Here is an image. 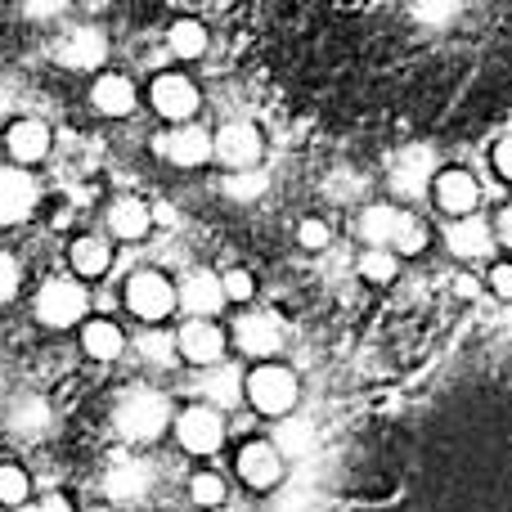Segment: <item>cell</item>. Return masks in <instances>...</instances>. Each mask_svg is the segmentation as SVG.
<instances>
[{"label":"cell","mask_w":512,"mask_h":512,"mask_svg":"<svg viewBox=\"0 0 512 512\" xmlns=\"http://www.w3.org/2000/svg\"><path fill=\"white\" fill-rule=\"evenodd\" d=\"M360 239L369 243V248H391L400 261H405V256L427 252V243H432V230H427L423 216L405 212V207L373 203V207H364V216H360Z\"/></svg>","instance_id":"6da1fadb"},{"label":"cell","mask_w":512,"mask_h":512,"mask_svg":"<svg viewBox=\"0 0 512 512\" xmlns=\"http://www.w3.org/2000/svg\"><path fill=\"white\" fill-rule=\"evenodd\" d=\"M243 396L252 400V409L256 414H265V418H283V414H292L297 409V400H301V382H297V373L288 369V364H274V360H261L256 369L243 378Z\"/></svg>","instance_id":"7a4b0ae2"},{"label":"cell","mask_w":512,"mask_h":512,"mask_svg":"<svg viewBox=\"0 0 512 512\" xmlns=\"http://www.w3.org/2000/svg\"><path fill=\"white\" fill-rule=\"evenodd\" d=\"M427 194H432L436 212L450 216V221H459V216H472L481 207V180L472 176L468 167H436Z\"/></svg>","instance_id":"3957f363"},{"label":"cell","mask_w":512,"mask_h":512,"mask_svg":"<svg viewBox=\"0 0 512 512\" xmlns=\"http://www.w3.org/2000/svg\"><path fill=\"white\" fill-rule=\"evenodd\" d=\"M212 158L230 171H252L265 158V135L252 122H225L212 135Z\"/></svg>","instance_id":"277c9868"},{"label":"cell","mask_w":512,"mask_h":512,"mask_svg":"<svg viewBox=\"0 0 512 512\" xmlns=\"http://www.w3.org/2000/svg\"><path fill=\"white\" fill-rule=\"evenodd\" d=\"M162 427H167V400L158 391H135L117 409V432L131 436V441H153Z\"/></svg>","instance_id":"5b68a950"},{"label":"cell","mask_w":512,"mask_h":512,"mask_svg":"<svg viewBox=\"0 0 512 512\" xmlns=\"http://www.w3.org/2000/svg\"><path fill=\"white\" fill-rule=\"evenodd\" d=\"M149 104L158 108V117H167L171 126H180V122H194L203 95H198V86L189 77H180V72H162V77L149 86Z\"/></svg>","instance_id":"8992f818"},{"label":"cell","mask_w":512,"mask_h":512,"mask_svg":"<svg viewBox=\"0 0 512 512\" xmlns=\"http://www.w3.org/2000/svg\"><path fill=\"white\" fill-rule=\"evenodd\" d=\"M126 306H131L140 319H167L171 306H180L176 283H171L167 274H158V270L131 274V283H126Z\"/></svg>","instance_id":"52a82bcc"},{"label":"cell","mask_w":512,"mask_h":512,"mask_svg":"<svg viewBox=\"0 0 512 512\" xmlns=\"http://www.w3.org/2000/svg\"><path fill=\"white\" fill-rule=\"evenodd\" d=\"M36 315H41L45 328H68L86 315V288L68 279H50L36 297Z\"/></svg>","instance_id":"ba28073f"},{"label":"cell","mask_w":512,"mask_h":512,"mask_svg":"<svg viewBox=\"0 0 512 512\" xmlns=\"http://www.w3.org/2000/svg\"><path fill=\"white\" fill-rule=\"evenodd\" d=\"M176 436H180V445H185L189 454H212V450H221V441H225V418H221V409H212V405L185 409V414L176 418Z\"/></svg>","instance_id":"9c48e42d"},{"label":"cell","mask_w":512,"mask_h":512,"mask_svg":"<svg viewBox=\"0 0 512 512\" xmlns=\"http://www.w3.org/2000/svg\"><path fill=\"white\" fill-rule=\"evenodd\" d=\"M445 243H450V252L459 256V261H486V256L495 252V225L481 212L459 216V221H450V230H445Z\"/></svg>","instance_id":"30bf717a"},{"label":"cell","mask_w":512,"mask_h":512,"mask_svg":"<svg viewBox=\"0 0 512 512\" xmlns=\"http://www.w3.org/2000/svg\"><path fill=\"white\" fill-rule=\"evenodd\" d=\"M239 477L248 481L252 490H270L283 481V450L270 441H248L239 450Z\"/></svg>","instance_id":"8fae6325"},{"label":"cell","mask_w":512,"mask_h":512,"mask_svg":"<svg viewBox=\"0 0 512 512\" xmlns=\"http://www.w3.org/2000/svg\"><path fill=\"white\" fill-rule=\"evenodd\" d=\"M176 301L189 310V315H216V310L225 306V283H221V274H212V270H189L185 279L176 283Z\"/></svg>","instance_id":"7c38bea8"},{"label":"cell","mask_w":512,"mask_h":512,"mask_svg":"<svg viewBox=\"0 0 512 512\" xmlns=\"http://www.w3.org/2000/svg\"><path fill=\"white\" fill-rule=\"evenodd\" d=\"M176 346L189 364L212 369V364H221V355H225V333L216 324H207V319H189V324L176 333Z\"/></svg>","instance_id":"4fadbf2b"},{"label":"cell","mask_w":512,"mask_h":512,"mask_svg":"<svg viewBox=\"0 0 512 512\" xmlns=\"http://www.w3.org/2000/svg\"><path fill=\"white\" fill-rule=\"evenodd\" d=\"M158 149H162V158L176 162V167H203V162L212 158V135L194 122H180L171 135H162Z\"/></svg>","instance_id":"5bb4252c"},{"label":"cell","mask_w":512,"mask_h":512,"mask_svg":"<svg viewBox=\"0 0 512 512\" xmlns=\"http://www.w3.org/2000/svg\"><path fill=\"white\" fill-rule=\"evenodd\" d=\"M234 342H239L243 355H256V360H270L283 346V324L274 315H243L239 328H234Z\"/></svg>","instance_id":"9a60e30c"},{"label":"cell","mask_w":512,"mask_h":512,"mask_svg":"<svg viewBox=\"0 0 512 512\" xmlns=\"http://www.w3.org/2000/svg\"><path fill=\"white\" fill-rule=\"evenodd\" d=\"M36 207V185L27 171L18 167H5L0 171V225H18L27 221Z\"/></svg>","instance_id":"2e32d148"},{"label":"cell","mask_w":512,"mask_h":512,"mask_svg":"<svg viewBox=\"0 0 512 512\" xmlns=\"http://www.w3.org/2000/svg\"><path fill=\"white\" fill-rule=\"evenodd\" d=\"M108 59V41L95 27H72L59 45V63L63 68H99Z\"/></svg>","instance_id":"e0dca14e"},{"label":"cell","mask_w":512,"mask_h":512,"mask_svg":"<svg viewBox=\"0 0 512 512\" xmlns=\"http://www.w3.org/2000/svg\"><path fill=\"white\" fill-rule=\"evenodd\" d=\"M104 490L113 504H140V499L149 495V468L135 459H113V468H108V477H104Z\"/></svg>","instance_id":"ac0fdd59"},{"label":"cell","mask_w":512,"mask_h":512,"mask_svg":"<svg viewBox=\"0 0 512 512\" xmlns=\"http://www.w3.org/2000/svg\"><path fill=\"white\" fill-rule=\"evenodd\" d=\"M108 225H113L117 239H144L153 230V207L140 203V198H117L108 207Z\"/></svg>","instance_id":"d6986e66"},{"label":"cell","mask_w":512,"mask_h":512,"mask_svg":"<svg viewBox=\"0 0 512 512\" xmlns=\"http://www.w3.org/2000/svg\"><path fill=\"white\" fill-rule=\"evenodd\" d=\"M5 144H9V153H14V162H41L45 153H50V131H45L41 122H14L5 131Z\"/></svg>","instance_id":"ffe728a7"},{"label":"cell","mask_w":512,"mask_h":512,"mask_svg":"<svg viewBox=\"0 0 512 512\" xmlns=\"http://www.w3.org/2000/svg\"><path fill=\"white\" fill-rule=\"evenodd\" d=\"M90 99H95V108L104 117H126L135 108V86L126 77H117V72H104L95 81V90H90Z\"/></svg>","instance_id":"44dd1931"},{"label":"cell","mask_w":512,"mask_h":512,"mask_svg":"<svg viewBox=\"0 0 512 512\" xmlns=\"http://www.w3.org/2000/svg\"><path fill=\"white\" fill-rule=\"evenodd\" d=\"M207 41H212V36H207V27L198 23V18H176V23H171V32H167V45H171V54H176V59H203Z\"/></svg>","instance_id":"7402d4cb"},{"label":"cell","mask_w":512,"mask_h":512,"mask_svg":"<svg viewBox=\"0 0 512 512\" xmlns=\"http://www.w3.org/2000/svg\"><path fill=\"white\" fill-rule=\"evenodd\" d=\"M355 270H360L364 283H373V288H387V283L400 279V256L391 248H364L360 261H355Z\"/></svg>","instance_id":"603a6c76"},{"label":"cell","mask_w":512,"mask_h":512,"mask_svg":"<svg viewBox=\"0 0 512 512\" xmlns=\"http://www.w3.org/2000/svg\"><path fill=\"white\" fill-rule=\"evenodd\" d=\"M81 346H86V355H95V360H117L122 355V328L108 324V319H95V324H86V337H81Z\"/></svg>","instance_id":"cb8c5ba5"},{"label":"cell","mask_w":512,"mask_h":512,"mask_svg":"<svg viewBox=\"0 0 512 512\" xmlns=\"http://www.w3.org/2000/svg\"><path fill=\"white\" fill-rule=\"evenodd\" d=\"M108 261H113V256H108V248H104L99 239H77V243H72V270L86 274V279L104 274Z\"/></svg>","instance_id":"d4e9b609"},{"label":"cell","mask_w":512,"mask_h":512,"mask_svg":"<svg viewBox=\"0 0 512 512\" xmlns=\"http://www.w3.org/2000/svg\"><path fill=\"white\" fill-rule=\"evenodd\" d=\"M9 423H14L23 436H36V432H45V427H50V405H45V400H36V396L32 400H18Z\"/></svg>","instance_id":"484cf974"},{"label":"cell","mask_w":512,"mask_h":512,"mask_svg":"<svg viewBox=\"0 0 512 512\" xmlns=\"http://www.w3.org/2000/svg\"><path fill=\"white\" fill-rule=\"evenodd\" d=\"M207 396H212V405H234V400L243 396V378L234 369H225V364H212V378H207Z\"/></svg>","instance_id":"4316f807"},{"label":"cell","mask_w":512,"mask_h":512,"mask_svg":"<svg viewBox=\"0 0 512 512\" xmlns=\"http://www.w3.org/2000/svg\"><path fill=\"white\" fill-rule=\"evenodd\" d=\"M189 499H194L198 508H221L225 504V481L216 477V472H198V477L189 481Z\"/></svg>","instance_id":"83f0119b"},{"label":"cell","mask_w":512,"mask_h":512,"mask_svg":"<svg viewBox=\"0 0 512 512\" xmlns=\"http://www.w3.org/2000/svg\"><path fill=\"white\" fill-rule=\"evenodd\" d=\"M27 490H32V481H27V472L23 468H0V504H9V508H18L27 499Z\"/></svg>","instance_id":"f1b7e54d"},{"label":"cell","mask_w":512,"mask_h":512,"mask_svg":"<svg viewBox=\"0 0 512 512\" xmlns=\"http://www.w3.org/2000/svg\"><path fill=\"white\" fill-rule=\"evenodd\" d=\"M140 351H144V360L149 364H171L180 355V346H176V337H167V333H144Z\"/></svg>","instance_id":"f546056e"},{"label":"cell","mask_w":512,"mask_h":512,"mask_svg":"<svg viewBox=\"0 0 512 512\" xmlns=\"http://www.w3.org/2000/svg\"><path fill=\"white\" fill-rule=\"evenodd\" d=\"M481 283H486V292L495 301H508V306H512V261H490L486 265V279H481Z\"/></svg>","instance_id":"4dcf8cb0"},{"label":"cell","mask_w":512,"mask_h":512,"mask_svg":"<svg viewBox=\"0 0 512 512\" xmlns=\"http://www.w3.org/2000/svg\"><path fill=\"white\" fill-rule=\"evenodd\" d=\"M297 243L306 252H324L328 243H333V230H328V221H319V216H306V221L297 225Z\"/></svg>","instance_id":"1f68e13d"},{"label":"cell","mask_w":512,"mask_h":512,"mask_svg":"<svg viewBox=\"0 0 512 512\" xmlns=\"http://www.w3.org/2000/svg\"><path fill=\"white\" fill-rule=\"evenodd\" d=\"M221 283H225V301H252L256 297V279L248 270H225Z\"/></svg>","instance_id":"d6a6232c"},{"label":"cell","mask_w":512,"mask_h":512,"mask_svg":"<svg viewBox=\"0 0 512 512\" xmlns=\"http://www.w3.org/2000/svg\"><path fill=\"white\" fill-rule=\"evenodd\" d=\"M490 167L499 171V180H504V185H512V135H504V140L490 149Z\"/></svg>","instance_id":"836d02e7"},{"label":"cell","mask_w":512,"mask_h":512,"mask_svg":"<svg viewBox=\"0 0 512 512\" xmlns=\"http://www.w3.org/2000/svg\"><path fill=\"white\" fill-rule=\"evenodd\" d=\"M18 292V261L0 252V301H9Z\"/></svg>","instance_id":"e575fe53"},{"label":"cell","mask_w":512,"mask_h":512,"mask_svg":"<svg viewBox=\"0 0 512 512\" xmlns=\"http://www.w3.org/2000/svg\"><path fill=\"white\" fill-rule=\"evenodd\" d=\"M490 225H495V243H499V248H508V252H512V203L499 207L495 221H490Z\"/></svg>","instance_id":"d590c367"},{"label":"cell","mask_w":512,"mask_h":512,"mask_svg":"<svg viewBox=\"0 0 512 512\" xmlns=\"http://www.w3.org/2000/svg\"><path fill=\"white\" fill-rule=\"evenodd\" d=\"M225 189H230L234 198H252V194H261V189H265V176H252V180L230 176V185H225Z\"/></svg>","instance_id":"8d00e7d4"},{"label":"cell","mask_w":512,"mask_h":512,"mask_svg":"<svg viewBox=\"0 0 512 512\" xmlns=\"http://www.w3.org/2000/svg\"><path fill=\"white\" fill-rule=\"evenodd\" d=\"M63 0H27V14L32 18H45V14H59Z\"/></svg>","instance_id":"74e56055"},{"label":"cell","mask_w":512,"mask_h":512,"mask_svg":"<svg viewBox=\"0 0 512 512\" xmlns=\"http://www.w3.org/2000/svg\"><path fill=\"white\" fill-rule=\"evenodd\" d=\"M41 512H72L68 508V499H63V495H50V499H45V508Z\"/></svg>","instance_id":"f35d334b"},{"label":"cell","mask_w":512,"mask_h":512,"mask_svg":"<svg viewBox=\"0 0 512 512\" xmlns=\"http://www.w3.org/2000/svg\"><path fill=\"white\" fill-rule=\"evenodd\" d=\"M14 512H41V508H27V504H18V508H14Z\"/></svg>","instance_id":"ab89813d"}]
</instances>
